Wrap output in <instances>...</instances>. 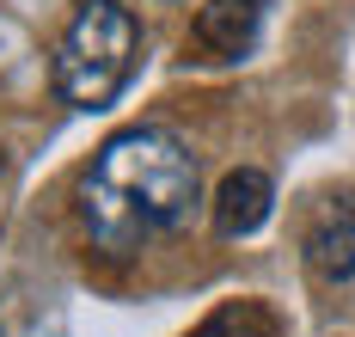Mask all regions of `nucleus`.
I'll list each match as a JSON object with an SVG mask.
<instances>
[{"mask_svg": "<svg viewBox=\"0 0 355 337\" xmlns=\"http://www.w3.org/2000/svg\"><path fill=\"white\" fill-rule=\"evenodd\" d=\"M6 209H12V159L0 153V227H6Z\"/></svg>", "mask_w": 355, "mask_h": 337, "instance_id": "nucleus-7", "label": "nucleus"}, {"mask_svg": "<svg viewBox=\"0 0 355 337\" xmlns=\"http://www.w3.org/2000/svg\"><path fill=\"white\" fill-rule=\"evenodd\" d=\"M257 25H263V0H209L196 6L184 49L190 62H239L257 43Z\"/></svg>", "mask_w": 355, "mask_h": 337, "instance_id": "nucleus-3", "label": "nucleus"}, {"mask_svg": "<svg viewBox=\"0 0 355 337\" xmlns=\"http://www.w3.org/2000/svg\"><path fill=\"white\" fill-rule=\"evenodd\" d=\"M196 202H202L196 153L166 129H123L98 148L80 184V221L98 252L129 258L147 239L178 233L196 215Z\"/></svg>", "mask_w": 355, "mask_h": 337, "instance_id": "nucleus-1", "label": "nucleus"}, {"mask_svg": "<svg viewBox=\"0 0 355 337\" xmlns=\"http://www.w3.org/2000/svg\"><path fill=\"white\" fill-rule=\"evenodd\" d=\"M141 62V19L123 0H86L55 43V92L73 111H105Z\"/></svg>", "mask_w": 355, "mask_h": 337, "instance_id": "nucleus-2", "label": "nucleus"}, {"mask_svg": "<svg viewBox=\"0 0 355 337\" xmlns=\"http://www.w3.org/2000/svg\"><path fill=\"white\" fill-rule=\"evenodd\" d=\"M190 337H282V319H276L263 300H227V306H214Z\"/></svg>", "mask_w": 355, "mask_h": 337, "instance_id": "nucleus-6", "label": "nucleus"}, {"mask_svg": "<svg viewBox=\"0 0 355 337\" xmlns=\"http://www.w3.org/2000/svg\"><path fill=\"white\" fill-rule=\"evenodd\" d=\"M270 209H276V184L257 166H239L214 190V233L220 239H245V233H257V227L270 221Z\"/></svg>", "mask_w": 355, "mask_h": 337, "instance_id": "nucleus-4", "label": "nucleus"}, {"mask_svg": "<svg viewBox=\"0 0 355 337\" xmlns=\"http://www.w3.org/2000/svg\"><path fill=\"white\" fill-rule=\"evenodd\" d=\"M306 263L324 282H349L355 276V196H337L306 233Z\"/></svg>", "mask_w": 355, "mask_h": 337, "instance_id": "nucleus-5", "label": "nucleus"}]
</instances>
